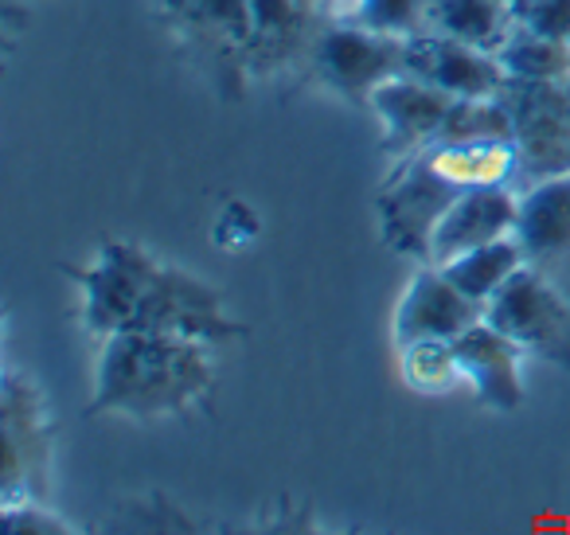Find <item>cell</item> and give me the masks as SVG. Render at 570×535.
Here are the masks:
<instances>
[{"instance_id": "cell-1", "label": "cell", "mask_w": 570, "mask_h": 535, "mask_svg": "<svg viewBox=\"0 0 570 535\" xmlns=\"http://www.w3.org/2000/svg\"><path fill=\"white\" fill-rule=\"evenodd\" d=\"M59 274L79 285V321L95 340L114 332H173L204 344L250 337V324L230 313L219 285L129 239H102L87 266L59 262Z\"/></svg>"}, {"instance_id": "cell-2", "label": "cell", "mask_w": 570, "mask_h": 535, "mask_svg": "<svg viewBox=\"0 0 570 535\" xmlns=\"http://www.w3.org/2000/svg\"><path fill=\"white\" fill-rule=\"evenodd\" d=\"M215 344L173 332H114L98 348L87 415L165 422L207 410L219 391Z\"/></svg>"}, {"instance_id": "cell-3", "label": "cell", "mask_w": 570, "mask_h": 535, "mask_svg": "<svg viewBox=\"0 0 570 535\" xmlns=\"http://www.w3.org/2000/svg\"><path fill=\"white\" fill-rule=\"evenodd\" d=\"M492 184L515 188L512 142H430L399 157L375 188V223L387 251L426 262L438 220L465 192Z\"/></svg>"}, {"instance_id": "cell-4", "label": "cell", "mask_w": 570, "mask_h": 535, "mask_svg": "<svg viewBox=\"0 0 570 535\" xmlns=\"http://www.w3.org/2000/svg\"><path fill=\"white\" fill-rule=\"evenodd\" d=\"M153 17L212 90L238 103L250 87V0H153Z\"/></svg>"}, {"instance_id": "cell-5", "label": "cell", "mask_w": 570, "mask_h": 535, "mask_svg": "<svg viewBox=\"0 0 570 535\" xmlns=\"http://www.w3.org/2000/svg\"><path fill=\"white\" fill-rule=\"evenodd\" d=\"M0 430H4V504L48 500L56 465V422L40 383L20 368L0 379Z\"/></svg>"}, {"instance_id": "cell-6", "label": "cell", "mask_w": 570, "mask_h": 535, "mask_svg": "<svg viewBox=\"0 0 570 535\" xmlns=\"http://www.w3.org/2000/svg\"><path fill=\"white\" fill-rule=\"evenodd\" d=\"M500 98L512 114L515 192L570 176V82L504 79Z\"/></svg>"}, {"instance_id": "cell-7", "label": "cell", "mask_w": 570, "mask_h": 535, "mask_svg": "<svg viewBox=\"0 0 570 535\" xmlns=\"http://www.w3.org/2000/svg\"><path fill=\"white\" fill-rule=\"evenodd\" d=\"M484 321L528 356L570 371V293L539 266H520L484 305Z\"/></svg>"}, {"instance_id": "cell-8", "label": "cell", "mask_w": 570, "mask_h": 535, "mask_svg": "<svg viewBox=\"0 0 570 535\" xmlns=\"http://www.w3.org/2000/svg\"><path fill=\"white\" fill-rule=\"evenodd\" d=\"M403 59H406V40H399V36L372 32L364 25L325 20L309 56V79L317 87L333 90L344 103L367 110L372 90L380 82L403 75Z\"/></svg>"}, {"instance_id": "cell-9", "label": "cell", "mask_w": 570, "mask_h": 535, "mask_svg": "<svg viewBox=\"0 0 570 535\" xmlns=\"http://www.w3.org/2000/svg\"><path fill=\"white\" fill-rule=\"evenodd\" d=\"M325 17L297 0H250V82H274L282 75H309V56Z\"/></svg>"}, {"instance_id": "cell-10", "label": "cell", "mask_w": 570, "mask_h": 535, "mask_svg": "<svg viewBox=\"0 0 570 535\" xmlns=\"http://www.w3.org/2000/svg\"><path fill=\"white\" fill-rule=\"evenodd\" d=\"M403 71L430 82V87L445 90V95H453V98L500 95V87H504V79H508L497 51L473 48V43H461L442 32L411 36V40H406Z\"/></svg>"}, {"instance_id": "cell-11", "label": "cell", "mask_w": 570, "mask_h": 535, "mask_svg": "<svg viewBox=\"0 0 570 535\" xmlns=\"http://www.w3.org/2000/svg\"><path fill=\"white\" fill-rule=\"evenodd\" d=\"M476 321H484L481 301L461 293L442 266L419 262L395 309V348L411 340H458Z\"/></svg>"}, {"instance_id": "cell-12", "label": "cell", "mask_w": 570, "mask_h": 535, "mask_svg": "<svg viewBox=\"0 0 570 535\" xmlns=\"http://www.w3.org/2000/svg\"><path fill=\"white\" fill-rule=\"evenodd\" d=\"M453 352H458L461 379L473 387V395L489 410H520L523 407V348L512 337L497 329L489 321H476L453 340Z\"/></svg>"}, {"instance_id": "cell-13", "label": "cell", "mask_w": 570, "mask_h": 535, "mask_svg": "<svg viewBox=\"0 0 570 535\" xmlns=\"http://www.w3.org/2000/svg\"><path fill=\"white\" fill-rule=\"evenodd\" d=\"M453 106V95L430 87V82L414 79V75H395V79L380 82L372 90L367 110H375V118L383 121V145L391 160L406 157V153L422 149L438 137L445 114Z\"/></svg>"}, {"instance_id": "cell-14", "label": "cell", "mask_w": 570, "mask_h": 535, "mask_svg": "<svg viewBox=\"0 0 570 535\" xmlns=\"http://www.w3.org/2000/svg\"><path fill=\"white\" fill-rule=\"evenodd\" d=\"M520 220V192L512 184H492V188H473L438 220L430 235V266H445L458 254L476 251L484 243H497L504 235H515Z\"/></svg>"}, {"instance_id": "cell-15", "label": "cell", "mask_w": 570, "mask_h": 535, "mask_svg": "<svg viewBox=\"0 0 570 535\" xmlns=\"http://www.w3.org/2000/svg\"><path fill=\"white\" fill-rule=\"evenodd\" d=\"M515 239L523 243L531 266L570 293V176H554L520 192Z\"/></svg>"}, {"instance_id": "cell-16", "label": "cell", "mask_w": 570, "mask_h": 535, "mask_svg": "<svg viewBox=\"0 0 570 535\" xmlns=\"http://www.w3.org/2000/svg\"><path fill=\"white\" fill-rule=\"evenodd\" d=\"M515 28V9L508 0H430L426 32L453 36L473 48L497 51Z\"/></svg>"}, {"instance_id": "cell-17", "label": "cell", "mask_w": 570, "mask_h": 535, "mask_svg": "<svg viewBox=\"0 0 570 535\" xmlns=\"http://www.w3.org/2000/svg\"><path fill=\"white\" fill-rule=\"evenodd\" d=\"M520 266H528V254H523V243L515 235H504L497 243H484L476 251L458 254L453 262H445L442 274L458 285L461 293H469L473 301L489 305V298L515 274Z\"/></svg>"}, {"instance_id": "cell-18", "label": "cell", "mask_w": 570, "mask_h": 535, "mask_svg": "<svg viewBox=\"0 0 570 535\" xmlns=\"http://www.w3.org/2000/svg\"><path fill=\"white\" fill-rule=\"evenodd\" d=\"M497 59L508 79L570 82V43L539 36L523 25H515L512 32H508V40L497 48Z\"/></svg>"}, {"instance_id": "cell-19", "label": "cell", "mask_w": 570, "mask_h": 535, "mask_svg": "<svg viewBox=\"0 0 570 535\" xmlns=\"http://www.w3.org/2000/svg\"><path fill=\"white\" fill-rule=\"evenodd\" d=\"M434 142H512V114L500 95L453 98Z\"/></svg>"}, {"instance_id": "cell-20", "label": "cell", "mask_w": 570, "mask_h": 535, "mask_svg": "<svg viewBox=\"0 0 570 535\" xmlns=\"http://www.w3.org/2000/svg\"><path fill=\"white\" fill-rule=\"evenodd\" d=\"M399 371H403V383L419 395H442L461 379L453 340H411V344H399Z\"/></svg>"}, {"instance_id": "cell-21", "label": "cell", "mask_w": 570, "mask_h": 535, "mask_svg": "<svg viewBox=\"0 0 570 535\" xmlns=\"http://www.w3.org/2000/svg\"><path fill=\"white\" fill-rule=\"evenodd\" d=\"M344 4H348V17L341 25H364L372 32L399 36V40L426 32L430 0H344Z\"/></svg>"}, {"instance_id": "cell-22", "label": "cell", "mask_w": 570, "mask_h": 535, "mask_svg": "<svg viewBox=\"0 0 570 535\" xmlns=\"http://www.w3.org/2000/svg\"><path fill=\"white\" fill-rule=\"evenodd\" d=\"M515 25L570 43V0H523L515 4Z\"/></svg>"}, {"instance_id": "cell-23", "label": "cell", "mask_w": 570, "mask_h": 535, "mask_svg": "<svg viewBox=\"0 0 570 535\" xmlns=\"http://www.w3.org/2000/svg\"><path fill=\"white\" fill-rule=\"evenodd\" d=\"M4 527H9V532H43V535H71V532H79V527L67 524L63 516H56L51 508H43V500L4 504Z\"/></svg>"}, {"instance_id": "cell-24", "label": "cell", "mask_w": 570, "mask_h": 535, "mask_svg": "<svg viewBox=\"0 0 570 535\" xmlns=\"http://www.w3.org/2000/svg\"><path fill=\"white\" fill-rule=\"evenodd\" d=\"M254 235H258V220H254V212L246 204H230L227 212L219 215V223H215L212 243L223 246V251H243V246L254 243Z\"/></svg>"}, {"instance_id": "cell-25", "label": "cell", "mask_w": 570, "mask_h": 535, "mask_svg": "<svg viewBox=\"0 0 570 535\" xmlns=\"http://www.w3.org/2000/svg\"><path fill=\"white\" fill-rule=\"evenodd\" d=\"M297 4H305V9H313V12H321V4H325V0H297Z\"/></svg>"}, {"instance_id": "cell-26", "label": "cell", "mask_w": 570, "mask_h": 535, "mask_svg": "<svg viewBox=\"0 0 570 535\" xmlns=\"http://www.w3.org/2000/svg\"><path fill=\"white\" fill-rule=\"evenodd\" d=\"M508 4H512V9H515V4H523V0H508Z\"/></svg>"}]
</instances>
